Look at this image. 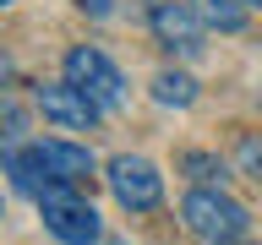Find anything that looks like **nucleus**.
Here are the masks:
<instances>
[{
    "label": "nucleus",
    "mask_w": 262,
    "mask_h": 245,
    "mask_svg": "<svg viewBox=\"0 0 262 245\" xmlns=\"http://www.w3.org/2000/svg\"><path fill=\"white\" fill-rule=\"evenodd\" d=\"M180 218H186V229H191L202 245H235L251 229V212L235 202V196H224L219 185H196L186 202H180Z\"/></svg>",
    "instance_id": "1"
},
{
    "label": "nucleus",
    "mask_w": 262,
    "mask_h": 245,
    "mask_svg": "<svg viewBox=\"0 0 262 245\" xmlns=\"http://www.w3.org/2000/svg\"><path fill=\"white\" fill-rule=\"evenodd\" d=\"M38 212L55 240L66 245H93L98 240V212L88 196H77V185H44L38 191Z\"/></svg>",
    "instance_id": "2"
},
{
    "label": "nucleus",
    "mask_w": 262,
    "mask_h": 245,
    "mask_svg": "<svg viewBox=\"0 0 262 245\" xmlns=\"http://www.w3.org/2000/svg\"><path fill=\"white\" fill-rule=\"evenodd\" d=\"M66 82L82 87L98 109H120V104H126V77H120L115 60L104 55V49H93V44L66 49Z\"/></svg>",
    "instance_id": "3"
},
{
    "label": "nucleus",
    "mask_w": 262,
    "mask_h": 245,
    "mask_svg": "<svg viewBox=\"0 0 262 245\" xmlns=\"http://www.w3.org/2000/svg\"><path fill=\"white\" fill-rule=\"evenodd\" d=\"M110 191H115V202L120 207H131V212H147V207H159V196H164V180H159V169L147 158H131V153H120V158H110Z\"/></svg>",
    "instance_id": "4"
},
{
    "label": "nucleus",
    "mask_w": 262,
    "mask_h": 245,
    "mask_svg": "<svg viewBox=\"0 0 262 245\" xmlns=\"http://www.w3.org/2000/svg\"><path fill=\"white\" fill-rule=\"evenodd\" d=\"M147 28H153V38H159L169 55H196V49H202V16L191 11V0H186V6H180V0H153Z\"/></svg>",
    "instance_id": "5"
},
{
    "label": "nucleus",
    "mask_w": 262,
    "mask_h": 245,
    "mask_svg": "<svg viewBox=\"0 0 262 245\" xmlns=\"http://www.w3.org/2000/svg\"><path fill=\"white\" fill-rule=\"evenodd\" d=\"M38 109L60 131H93V120H98V104L82 87H71V82H44L38 87Z\"/></svg>",
    "instance_id": "6"
},
{
    "label": "nucleus",
    "mask_w": 262,
    "mask_h": 245,
    "mask_svg": "<svg viewBox=\"0 0 262 245\" xmlns=\"http://www.w3.org/2000/svg\"><path fill=\"white\" fill-rule=\"evenodd\" d=\"M191 11L202 16V28H219V33H241L246 28L241 0H191Z\"/></svg>",
    "instance_id": "7"
},
{
    "label": "nucleus",
    "mask_w": 262,
    "mask_h": 245,
    "mask_svg": "<svg viewBox=\"0 0 262 245\" xmlns=\"http://www.w3.org/2000/svg\"><path fill=\"white\" fill-rule=\"evenodd\" d=\"M153 98H159V104H175V109H186V104L196 98V82L186 77V71H159V77H153Z\"/></svg>",
    "instance_id": "8"
},
{
    "label": "nucleus",
    "mask_w": 262,
    "mask_h": 245,
    "mask_svg": "<svg viewBox=\"0 0 262 245\" xmlns=\"http://www.w3.org/2000/svg\"><path fill=\"white\" fill-rule=\"evenodd\" d=\"M235 163H241V175H246V180H257V185H262V136H257V131H246V136H241V147H235Z\"/></svg>",
    "instance_id": "9"
},
{
    "label": "nucleus",
    "mask_w": 262,
    "mask_h": 245,
    "mask_svg": "<svg viewBox=\"0 0 262 245\" xmlns=\"http://www.w3.org/2000/svg\"><path fill=\"white\" fill-rule=\"evenodd\" d=\"M186 175L202 180V185H224V163L213 158V153H186Z\"/></svg>",
    "instance_id": "10"
},
{
    "label": "nucleus",
    "mask_w": 262,
    "mask_h": 245,
    "mask_svg": "<svg viewBox=\"0 0 262 245\" xmlns=\"http://www.w3.org/2000/svg\"><path fill=\"white\" fill-rule=\"evenodd\" d=\"M82 11H93V16H110V0H77Z\"/></svg>",
    "instance_id": "11"
},
{
    "label": "nucleus",
    "mask_w": 262,
    "mask_h": 245,
    "mask_svg": "<svg viewBox=\"0 0 262 245\" xmlns=\"http://www.w3.org/2000/svg\"><path fill=\"white\" fill-rule=\"evenodd\" d=\"M0 82H6V60H0Z\"/></svg>",
    "instance_id": "12"
},
{
    "label": "nucleus",
    "mask_w": 262,
    "mask_h": 245,
    "mask_svg": "<svg viewBox=\"0 0 262 245\" xmlns=\"http://www.w3.org/2000/svg\"><path fill=\"white\" fill-rule=\"evenodd\" d=\"M0 6H11V0H0Z\"/></svg>",
    "instance_id": "13"
},
{
    "label": "nucleus",
    "mask_w": 262,
    "mask_h": 245,
    "mask_svg": "<svg viewBox=\"0 0 262 245\" xmlns=\"http://www.w3.org/2000/svg\"><path fill=\"white\" fill-rule=\"evenodd\" d=\"M251 6H262V0H251Z\"/></svg>",
    "instance_id": "14"
}]
</instances>
